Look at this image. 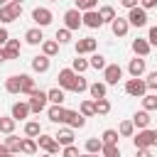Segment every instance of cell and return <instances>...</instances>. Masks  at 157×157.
Listing matches in <instances>:
<instances>
[{"label":"cell","instance_id":"f546056e","mask_svg":"<svg viewBox=\"0 0 157 157\" xmlns=\"http://www.w3.org/2000/svg\"><path fill=\"white\" fill-rule=\"evenodd\" d=\"M20 152H25V155H34V152H37V142H34L32 137L22 140V142H20Z\"/></svg>","mask_w":157,"mask_h":157},{"label":"cell","instance_id":"db71d44e","mask_svg":"<svg viewBox=\"0 0 157 157\" xmlns=\"http://www.w3.org/2000/svg\"><path fill=\"white\" fill-rule=\"evenodd\" d=\"M7 155H10V152H7V147H5V145H0V157H7Z\"/></svg>","mask_w":157,"mask_h":157},{"label":"cell","instance_id":"8fae6325","mask_svg":"<svg viewBox=\"0 0 157 157\" xmlns=\"http://www.w3.org/2000/svg\"><path fill=\"white\" fill-rule=\"evenodd\" d=\"M64 123H66L69 128H83V125H86V118H83L78 110H66V113H64Z\"/></svg>","mask_w":157,"mask_h":157},{"label":"cell","instance_id":"f907efd6","mask_svg":"<svg viewBox=\"0 0 157 157\" xmlns=\"http://www.w3.org/2000/svg\"><path fill=\"white\" fill-rule=\"evenodd\" d=\"M137 2H140V0H120V5L128 7V10H130V7H137Z\"/></svg>","mask_w":157,"mask_h":157},{"label":"cell","instance_id":"8d00e7d4","mask_svg":"<svg viewBox=\"0 0 157 157\" xmlns=\"http://www.w3.org/2000/svg\"><path fill=\"white\" fill-rule=\"evenodd\" d=\"M101 155L103 157H120V147L118 145H103L101 147Z\"/></svg>","mask_w":157,"mask_h":157},{"label":"cell","instance_id":"cb8c5ba5","mask_svg":"<svg viewBox=\"0 0 157 157\" xmlns=\"http://www.w3.org/2000/svg\"><path fill=\"white\" fill-rule=\"evenodd\" d=\"M93 108H96L98 115H108V113H110V103H108V98H96V101H93Z\"/></svg>","mask_w":157,"mask_h":157},{"label":"cell","instance_id":"ba28073f","mask_svg":"<svg viewBox=\"0 0 157 157\" xmlns=\"http://www.w3.org/2000/svg\"><path fill=\"white\" fill-rule=\"evenodd\" d=\"M64 22H66V29H78L81 25H83V20H81V10H66L64 12Z\"/></svg>","mask_w":157,"mask_h":157},{"label":"cell","instance_id":"5b68a950","mask_svg":"<svg viewBox=\"0 0 157 157\" xmlns=\"http://www.w3.org/2000/svg\"><path fill=\"white\" fill-rule=\"evenodd\" d=\"M132 142H135V147H155V130L142 128L137 135H132Z\"/></svg>","mask_w":157,"mask_h":157},{"label":"cell","instance_id":"836d02e7","mask_svg":"<svg viewBox=\"0 0 157 157\" xmlns=\"http://www.w3.org/2000/svg\"><path fill=\"white\" fill-rule=\"evenodd\" d=\"M39 132H42V128H39L37 120H29V123L25 125V135H27V137H37Z\"/></svg>","mask_w":157,"mask_h":157},{"label":"cell","instance_id":"e575fe53","mask_svg":"<svg viewBox=\"0 0 157 157\" xmlns=\"http://www.w3.org/2000/svg\"><path fill=\"white\" fill-rule=\"evenodd\" d=\"M101 147H103V142H101L98 137H88V140H86V152L96 155V152H101Z\"/></svg>","mask_w":157,"mask_h":157},{"label":"cell","instance_id":"7bdbcfd3","mask_svg":"<svg viewBox=\"0 0 157 157\" xmlns=\"http://www.w3.org/2000/svg\"><path fill=\"white\" fill-rule=\"evenodd\" d=\"M71 69H74V71H76V74H83V71H86V69H88V61H86V59H81V56H78V59H74V66H71Z\"/></svg>","mask_w":157,"mask_h":157},{"label":"cell","instance_id":"44dd1931","mask_svg":"<svg viewBox=\"0 0 157 157\" xmlns=\"http://www.w3.org/2000/svg\"><path fill=\"white\" fill-rule=\"evenodd\" d=\"M29 115V103H15L12 105V118L15 120H25Z\"/></svg>","mask_w":157,"mask_h":157},{"label":"cell","instance_id":"30bf717a","mask_svg":"<svg viewBox=\"0 0 157 157\" xmlns=\"http://www.w3.org/2000/svg\"><path fill=\"white\" fill-rule=\"evenodd\" d=\"M96 47H98V42H96L93 37H83V39L76 42V54H78V56H81V54H91V52H96Z\"/></svg>","mask_w":157,"mask_h":157},{"label":"cell","instance_id":"91938a15","mask_svg":"<svg viewBox=\"0 0 157 157\" xmlns=\"http://www.w3.org/2000/svg\"><path fill=\"white\" fill-rule=\"evenodd\" d=\"M10 2H22V0H10Z\"/></svg>","mask_w":157,"mask_h":157},{"label":"cell","instance_id":"6125c7cd","mask_svg":"<svg viewBox=\"0 0 157 157\" xmlns=\"http://www.w3.org/2000/svg\"><path fill=\"white\" fill-rule=\"evenodd\" d=\"M44 157H52V155H49V152H47V155H44Z\"/></svg>","mask_w":157,"mask_h":157},{"label":"cell","instance_id":"4fadbf2b","mask_svg":"<svg viewBox=\"0 0 157 157\" xmlns=\"http://www.w3.org/2000/svg\"><path fill=\"white\" fill-rule=\"evenodd\" d=\"M74 78H76V71H74V69H61V71H59V86H61V88L71 91V88H74Z\"/></svg>","mask_w":157,"mask_h":157},{"label":"cell","instance_id":"ee69618b","mask_svg":"<svg viewBox=\"0 0 157 157\" xmlns=\"http://www.w3.org/2000/svg\"><path fill=\"white\" fill-rule=\"evenodd\" d=\"M142 105H145V110H155L157 108V96H142Z\"/></svg>","mask_w":157,"mask_h":157},{"label":"cell","instance_id":"d6986e66","mask_svg":"<svg viewBox=\"0 0 157 157\" xmlns=\"http://www.w3.org/2000/svg\"><path fill=\"white\" fill-rule=\"evenodd\" d=\"M32 69H34L37 74H44V71H49V56H47V54H42V56H34V59H32Z\"/></svg>","mask_w":157,"mask_h":157},{"label":"cell","instance_id":"7402d4cb","mask_svg":"<svg viewBox=\"0 0 157 157\" xmlns=\"http://www.w3.org/2000/svg\"><path fill=\"white\" fill-rule=\"evenodd\" d=\"M150 120H152V118H150V113H147V110H140V113H135V115H132V125H135V128H140V130H142V128H147V125H150Z\"/></svg>","mask_w":157,"mask_h":157},{"label":"cell","instance_id":"f5cc1de1","mask_svg":"<svg viewBox=\"0 0 157 157\" xmlns=\"http://www.w3.org/2000/svg\"><path fill=\"white\" fill-rule=\"evenodd\" d=\"M7 39H10V34H7V29H5V27H0V47H2V44H5Z\"/></svg>","mask_w":157,"mask_h":157},{"label":"cell","instance_id":"681fc988","mask_svg":"<svg viewBox=\"0 0 157 157\" xmlns=\"http://www.w3.org/2000/svg\"><path fill=\"white\" fill-rule=\"evenodd\" d=\"M137 157H152L150 147H137Z\"/></svg>","mask_w":157,"mask_h":157},{"label":"cell","instance_id":"60d3db41","mask_svg":"<svg viewBox=\"0 0 157 157\" xmlns=\"http://www.w3.org/2000/svg\"><path fill=\"white\" fill-rule=\"evenodd\" d=\"M96 5H98V0H76V10H96Z\"/></svg>","mask_w":157,"mask_h":157},{"label":"cell","instance_id":"ab89813d","mask_svg":"<svg viewBox=\"0 0 157 157\" xmlns=\"http://www.w3.org/2000/svg\"><path fill=\"white\" fill-rule=\"evenodd\" d=\"M81 115H83V118H91V115H96L93 101H83V103H81Z\"/></svg>","mask_w":157,"mask_h":157},{"label":"cell","instance_id":"d6a6232c","mask_svg":"<svg viewBox=\"0 0 157 157\" xmlns=\"http://www.w3.org/2000/svg\"><path fill=\"white\" fill-rule=\"evenodd\" d=\"M88 91H91L93 98H105V83H98V81H96V83L88 86Z\"/></svg>","mask_w":157,"mask_h":157},{"label":"cell","instance_id":"f35d334b","mask_svg":"<svg viewBox=\"0 0 157 157\" xmlns=\"http://www.w3.org/2000/svg\"><path fill=\"white\" fill-rule=\"evenodd\" d=\"M101 142H103V145H118V130H105Z\"/></svg>","mask_w":157,"mask_h":157},{"label":"cell","instance_id":"816d5d0a","mask_svg":"<svg viewBox=\"0 0 157 157\" xmlns=\"http://www.w3.org/2000/svg\"><path fill=\"white\" fill-rule=\"evenodd\" d=\"M155 5H157V0H140V7H145V10H150Z\"/></svg>","mask_w":157,"mask_h":157},{"label":"cell","instance_id":"74e56055","mask_svg":"<svg viewBox=\"0 0 157 157\" xmlns=\"http://www.w3.org/2000/svg\"><path fill=\"white\" fill-rule=\"evenodd\" d=\"M71 91H76V93H83V91H88V83H86V78L76 74V78H74V88H71Z\"/></svg>","mask_w":157,"mask_h":157},{"label":"cell","instance_id":"6da1fadb","mask_svg":"<svg viewBox=\"0 0 157 157\" xmlns=\"http://www.w3.org/2000/svg\"><path fill=\"white\" fill-rule=\"evenodd\" d=\"M22 15V2H7L0 7V22H15L17 17Z\"/></svg>","mask_w":157,"mask_h":157},{"label":"cell","instance_id":"2e32d148","mask_svg":"<svg viewBox=\"0 0 157 157\" xmlns=\"http://www.w3.org/2000/svg\"><path fill=\"white\" fill-rule=\"evenodd\" d=\"M128 71H130V76H142V74H145V59H142V56H135V59H130V64H128Z\"/></svg>","mask_w":157,"mask_h":157},{"label":"cell","instance_id":"83f0119b","mask_svg":"<svg viewBox=\"0 0 157 157\" xmlns=\"http://www.w3.org/2000/svg\"><path fill=\"white\" fill-rule=\"evenodd\" d=\"M42 52H44L47 56H54V54L59 52V42H54V39H47V42H42Z\"/></svg>","mask_w":157,"mask_h":157},{"label":"cell","instance_id":"e0dca14e","mask_svg":"<svg viewBox=\"0 0 157 157\" xmlns=\"http://www.w3.org/2000/svg\"><path fill=\"white\" fill-rule=\"evenodd\" d=\"M150 47H152V44H150L147 39H140V37L132 42V52H135V56H147V54H150Z\"/></svg>","mask_w":157,"mask_h":157},{"label":"cell","instance_id":"9c48e42d","mask_svg":"<svg viewBox=\"0 0 157 157\" xmlns=\"http://www.w3.org/2000/svg\"><path fill=\"white\" fill-rule=\"evenodd\" d=\"M32 20H34L39 27H47V25L52 22V10H47V7H34V10H32Z\"/></svg>","mask_w":157,"mask_h":157},{"label":"cell","instance_id":"484cf974","mask_svg":"<svg viewBox=\"0 0 157 157\" xmlns=\"http://www.w3.org/2000/svg\"><path fill=\"white\" fill-rule=\"evenodd\" d=\"M47 101H52L54 105H61V103H64V91H61V88H52V91H47Z\"/></svg>","mask_w":157,"mask_h":157},{"label":"cell","instance_id":"d4e9b609","mask_svg":"<svg viewBox=\"0 0 157 157\" xmlns=\"http://www.w3.org/2000/svg\"><path fill=\"white\" fill-rule=\"evenodd\" d=\"M64 113H66V108L52 105V108H49V120H52V123H64Z\"/></svg>","mask_w":157,"mask_h":157},{"label":"cell","instance_id":"bcb514c9","mask_svg":"<svg viewBox=\"0 0 157 157\" xmlns=\"http://www.w3.org/2000/svg\"><path fill=\"white\" fill-rule=\"evenodd\" d=\"M64 157H78V150H76L74 145H66V147H64Z\"/></svg>","mask_w":157,"mask_h":157},{"label":"cell","instance_id":"603a6c76","mask_svg":"<svg viewBox=\"0 0 157 157\" xmlns=\"http://www.w3.org/2000/svg\"><path fill=\"white\" fill-rule=\"evenodd\" d=\"M5 88H7V93H20L22 91V78L20 76H10L5 81Z\"/></svg>","mask_w":157,"mask_h":157},{"label":"cell","instance_id":"d590c367","mask_svg":"<svg viewBox=\"0 0 157 157\" xmlns=\"http://www.w3.org/2000/svg\"><path fill=\"white\" fill-rule=\"evenodd\" d=\"M20 142H22L20 137H15V135H10V137L5 140V147H7V152H12V155H15V152H20Z\"/></svg>","mask_w":157,"mask_h":157},{"label":"cell","instance_id":"11a10c76","mask_svg":"<svg viewBox=\"0 0 157 157\" xmlns=\"http://www.w3.org/2000/svg\"><path fill=\"white\" fill-rule=\"evenodd\" d=\"M2 61H7V56H5V49H0V64Z\"/></svg>","mask_w":157,"mask_h":157},{"label":"cell","instance_id":"be15d7a7","mask_svg":"<svg viewBox=\"0 0 157 157\" xmlns=\"http://www.w3.org/2000/svg\"><path fill=\"white\" fill-rule=\"evenodd\" d=\"M52 2H56V0H52Z\"/></svg>","mask_w":157,"mask_h":157},{"label":"cell","instance_id":"8992f818","mask_svg":"<svg viewBox=\"0 0 157 157\" xmlns=\"http://www.w3.org/2000/svg\"><path fill=\"white\" fill-rule=\"evenodd\" d=\"M128 22L130 25H135V27H145L147 25V10L145 7H130V12H128Z\"/></svg>","mask_w":157,"mask_h":157},{"label":"cell","instance_id":"7c38bea8","mask_svg":"<svg viewBox=\"0 0 157 157\" xmlns=\"http://www.w3.org/2000/svg\"><path fill=\"white\" fill-rule=\"evenodd\" d=\"M81 20H83V25L91 27V29H98V27L103 25V20H101V15H98L96 10H86V12L81 15Z\"/></svg>","mask_w":157,"mask_h":157},{"label":"cell","instance_id":"9f6ffc18","mask_svg":"<svg viewBox=\"0 0 157 157\" xmlns=\"http://www.w3.org/2000/svg\"><path fill=\"white\" fill-rule=\"evenodd\" d=\"M78 157H96V155H91V152H86V155H78Z\"/></svg>","mask_w":157,"mask_h":157},{"label":"cell","instance_id":"9a60e30c","mask_svg":"<svg viewBox=\"0 0 157 157\" xmlns=\"http://www.w3.org/2000/svg\"><path fill=\"white\" fill-rule=\"evenodd\" d=\"M20 49H22L20 39H7V42H5V56H7V59H17V56H20Z\"/></svg>","mask_w":157,"mask_h":157},{"label":"cell","instance_id":"277c9868","mask_svg":"<svg viewBox=\"0 0 157 157\" xmlns=\"http://www.w3.org/2000/svg\"><path fill=\"white\" fill-rule=\"evenodd\" d=\"M37 145H39L44 152H49V155H56V152H59V147H61V145L56 142V137H54V135H44V132H39V135H37Z\"/></svg>","mask_w":157,"mask_h":157},{"label":"cell","instance_id":"f1b7e54d","mask_svg":"<svg viewBox=\"0 0 157 157\" xmlns=\"http://www.w3.org/2000/svg\"><path fill=\"white\" fill-rule=\"evenodd\" d=\"M20 78H22V91L20 93H32L34 91V78L29 74H20Z\"/></svg>","mask_w":157,"mask_h":157},{"label":"cell","instance_id":"7dc6e473","mask_svg":"<svg viewBox=\"0 0 157 157\" xmlns=\"http://www.w3.org/2000/svg\"><path fill=\"white\" fill-rule=\"evenodd\" d=\"M145 83H147V88H157V71H152V74L147 76Z\"/></svg>","mask_w":157,"mask_h":157},{"label":"cell","instance_id":"b9f144b4","mask_svg":"<svg viewBox=\"0 0 157 157\" xmlns=\"http://www.w3.org/2000/svg\"><path fill=\"white\" fill-rule=\"evenodd\" d=\"M88 66H93V69H105V56L93 54V56H91V61H88Z\"/></svg>","mask_w":157,"mask_h":157},{"label":"cell","instance_id":"f6af8a7d","mask_svg":"<svg viewBox=\"0 0 157 157\" xmlns=\"http://www.w3.org/2000/svg\"><path fill=\"white\" fill-rule=\"evenodd\" d=\"M69 39H71V29H66V27H64V29H59V32H56V42H59V44H64V42H69Z\"/></svg>","mask_w":157,"mask_h":157},{"label":"cell","instance_id":"4dcf8cb0","mask_svg":"<svg viewBox=\"0 0 157 157\" xmlns=\"http://www.w3.org/2000/svg\"><path fill=\"white\" fill-rule=\"evenodd\" d=\"M12 130H15V118H12V115H10V118H0V132L12 135Z\"/></svg>","mask_w":157,"mask_h":157},{"label":"cell","instance_id":"7a4b0ae2","mask_svg":"<svg viewBox=\"0 0 157 157\" xmlns=\"http://www.w3.org/2000/svg\"><path fill=\"white\" fill-rule=\"evenodd\" d=\"M145 91H147V83H145L140 76H132V78H128V81H125V93H128V96L142 98V96H145Z\"/></svg>","mask_w":157,"mask_h":157},{"label":"cell","instance_id":"1f68e13d","mask_svg":"<svg viewBox=\"0 0 157 157\" xmlns=\"http://www.w3.org/2000/svg\"><path fill=\"white\" fill-rule=\"evenodd\" d=\"M98 15H101L103 22H113V20H115V10H113L110 5H103V7L98 10Z\"/></svg>","mask_w":157,"mask_h":157},{"label":"cell","instance_id":"5bb4252c","mask_svg":"<svg viewBox=\"0 0 157 157\" xmlns=\"http://www.w3.org/2000/svg\"><path fill=\"white\" fill-rule=\"evenodd\" d=\"M110 29H113V34H115V37H125V34H128V29H130V22H128V20H123V17H115V20L110 22Z\"/></svg>","mask_w":157,"mask_h":157},{"label":"cell","instance_id":"52a82bcc","mask_svg":"<svg viewBox=\"0 0 157 157\" xmlns=\"http://www.w3.org/2000/svg\"><path fill=\"white\" fill-rule=\"evenodd\" d=\"M103 78H105V83L115 86V83L123 78V69H120L118 64H105V69H103Z\"/></svg>","mask_w":157,"mask_h":157},{"label":"cell","instance_id":"680465c9","mask_svg":"<svg viewBox=\"0 0 157 157\" xmlns=\"http://www.w3.org/2000/svg\"><path fill=\"white\" fill-rule=\"evenodd\" d=\"M155 145H157V130H155Z\"/></svg>","mask_w":157,"mask_h":157},{"label":"cell","instance_id":"ac0fdd59","mask_svg":"<svg viewBox=\"0 0 157 157\" xmlns=\"http://www.w3.org/2000/svg\"><path fill=\"white\" fill-rule=\"evenodd\" d=\"M54 137H56V142H59L61 147H66V145H74V130H71V128H64V130H59Z\"/></svg>","mask_w":157,"mask_h":157},{"label":"cell","instance_id":"3957f363","mask_svg":"<svg viewBox=\"0 0 157 157\" xmlns=\"http://www.w3.org/2000/svg\"><path fill=\"white\" fill-rule=\"evenodd\" d=\"M44 105H47V93L39 91V88H34L29 93V113H42Z\"/></svg>","mask_w":157,"mask_h":157},{"label":"cell","instance_id":"94428289","mask_svg":"<svg viewBox=\"0 0 157 157\" xmlns=\"http://www.w3.org/2000/svg\"><path fill=\"white\" fill-rule=\"evenodd\" d=\"M7 157H15V155H12V152H10V155H7Z\"/></svg>","mask_w":157,"mask_h":157},{"label":"cell","instance_id":"4316f807","mask_svg":"<svg viewBox=\"0 0 157 157\" xmlns=\"http://www.w3.org/2000/svg\"><path fill=\"white\" fill-rule=\"evenodd\" d=\"M118 135H123V137H132V135H135V125H132V120H123L120 128H118Z\"/></svg>","mask_w":157,"mask_h":157},{"label":"cell","instance_id":"6f0895ef","mask_svg":"<svg viewBox=\"0 0 157 157\" xmlns=\"http://www.w3.org/2000/svg\"><path fill=\"white\" fill-rule=\"evenodd\" d=\"M7 2H10V0H0V7H2V5H7Z\"/></svg>","mask_w":157,"mask_h":157},{"label":"cell","instance_id":"ffe728a7","mask_svg":"<svg viewBox=\"0 0 157 157\" xmlns=\"http://www.w3.org/2000/svg\"><path fill=\"white\" fill-rule=\"evenodd\" d=\"M25 39H27V44H42L44 42V34H42L39 27H34V29H27L25 32Z\"/></svg>","mask_w":157,"mask_h":157},{"label":"cell","instance_id":"c3c4849f","mask_svg":"<svg viewBox=\"0 0 157 157\" xmlns=\"http://www.w3.org/2000/svg\"><path fill=\"white\" fill-rule=\"evenodd\" d=\"M147 42L157 47V27H150V34H147Z\"/></svg>","mask_w":157,"mask_h":157}]
</instances>
